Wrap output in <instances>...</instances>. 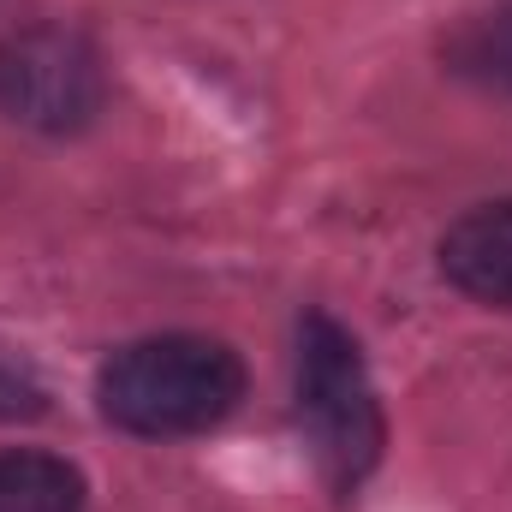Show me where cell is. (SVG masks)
I'll return each mask as SVG.
<instances>
[{
	"label": "cell",
	"mask_w": 512,
	"mask_h": 512,
	"mask_svg": "<svg viewBox=\"0 0 512 512\" xmlns=\"http://www.w3.org/2000/svg\"><path fill=\"white\" fill-rule=\"evenodd\" d=\"M298 429H304L310 459L334 495H352L376 471L387 441L382 399L370 387L364 352L322 310H310L298 322Z\"/></svg>",
	"instance_id": "obj_2"
},
{
	"label": "cell",
	"mask_w": 512,
	"mask_h": 512,
	"mask_svg": "<svg viewBox=\"0 0 512 512\" xmlns=\"http://www.w3.org/2000/svg\"><path fill=\"white\" fill-rule=\"evenodd\" d=\"M245 399V358L209 334H149L108 352L96 405L114 429L143 441H179L221 429Z\"/></svg>",
	"instance_id": "obj_1"
},
{
	"label": "cell",
	"mask_w": 512,
	"mask_h": 512,
	"mask_svg": "<svg viewBox=\"0 0 512 512\" xmlns=\"http://www.w3.org/2000/svg\"><path fill=\"white\" fill-rule=\"evenodd\" d=\"M0 512H84V471L60 453L6 447L0 453Z\"/></svg>",
	"instance_id": "obj_5"
},
{
	"label": "cell",
	"mask_w": 512,
	"mask_h": 512,
	"mask_svg": "<svg viewBox=\"0 0 512 512\" xmlns=\"http://www.w3.org/2000/svg\"><path fill=\"white\" fill-rule=\"evenodd\" d=\"M435 262H441L447 286H459L465 298H477L489 310H512V197L465 209L441 233Z\"/></svg>",
	"instance_id": "obj_4"
},
{
	"label": "cell",
	"mask_w": 512,
	"mask_h": 512,
	"mask_svg": "<svg viewBox=\"0 0 512 512\" xmlns=\"http://www.w3.org/2000/svg\"><path fill=\"white\" fill-rule=\"evenodd\" d=\"M108 108V66L90 36L30 24L0 36V114L42 137H78Z\"/></svg>",
	"instance_id": "obj_3"
},
{
	"label": "cell",
	"mask_w": 512,
	"mask_h": 512,
	"mask_svg": "<svg viewBox=\"0 0 512 512\" xmlns=\"http://www.w3.org/2000/svg\"><path fill=\"white\" fill-rule=\"evenodd\" d=\"M42 411V387L30 382L18 364L0 358V417H36Z\"/></svg>",
	"instance_id": "obj_7"
},
{
	"label": "cell",
	"mask_w": 512,
	"mask_h": 512,
	"mask_svg": "<svg viewBox=\"0 0 512 512\" xmlns=\"http://www.w3.org/2000/svg\"><path fill=\"white\" fill-rule=\"evenodd\" d=\"M447 66L459 78L489 84V90H512V0H495L489 12H477L453 30Z\"/></svg>",
	"instance_id": "obj_6"
}]
</instances>
